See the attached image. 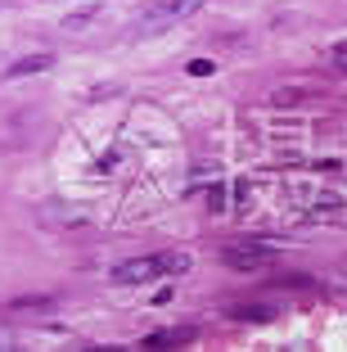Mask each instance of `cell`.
Wrapping results in <instances>:
<instances>
[{
	"label": "cell",
	"instance_id": "2",
	"mask_svg": "<svg viewBox=\"0 0 347 352\" xmlns=\"http://www.w3.org/2000/svg\"><path fill=\"white\" fill-rule=\"evenodd\" d=\"M271 258H276V249H271L266 239H239V244H225V249H221V262H225V267H235V271H257V267H266Z\"/></svg>",
	"mask_w": 347,
	"mask_h": 352
},
{
	"label": "cell",
	"instance_id": "5",
	"mask_svg": "<svg viewBox=\"0 0 347 352\" xmlns=\"http://www.w3.org/2000/svg\"><path fill=\"white\" fill-rule=\"evenodd\" d=\"M334 68H338V73H347V41L334 45Z\"/></svg>",
	"mask_w": 347,
	"mask_h": 352
},
{
	"label": "cell",
	"instance_id": "4",
	"mask_svg": "<svg viewBox=\"0 0 347 352\" xmlns=\"http://www.w3.org/2000/svg\"><path fill=\"white\" fill-rule=\"evenodd\" d=\"M41 68H50V54H32V59H23V63H14L10 73L19 77V73H41Z\"/></svg>",
	"mask_w": 347,
	"mask_h": 352
},
{
	"label": "cell",
	"instance_id": "6",
	"mask_svg": "<svg viewBox=\"0 0 347 352\" xmlns=\"http://www.w3.org/2000/svg\"><path fill=\"white\" fill-rule=\"evenodd\" d=\"M190 73H194V77H208V73H212V63H208V59H194V63H190Z\"/></svg>",
	"mask_w": 347,
	"mask_h": 352
},
{
	"label": "cell",
	"instance_id": "1",
	"mask_svg": "<svg viewBox=\"0 0 347 352\" xmlns=\"http://www.w3.org/2000/svg\"><path fill=\"white\" fill-rule=\"evenodd\" d=\"M190 253H149V258H131L122 262V267H113V280L117 285H149V280L158 276H181V271H190Z\"/></svg>",
	"mask_w": 347,
	"mask_h": 352
},
{
	"label": "cell",
	"instance_id": "3",
	"mask_svg": "<svg viewBox=\"0 0 347 352\" xmlns=\"http://www.w3.org/2000/svg\"><path fill=\"white\" fill-rule=\"evenodd\" d=\"M203 0H149L144 5V28H167V23H181L185 14H194Z\"/></svg>",
	"mask_w": 347,
	"mask_h": 352
}]
</instances>
